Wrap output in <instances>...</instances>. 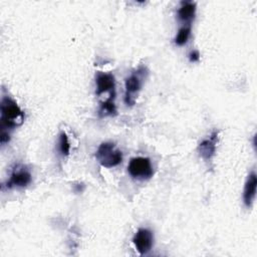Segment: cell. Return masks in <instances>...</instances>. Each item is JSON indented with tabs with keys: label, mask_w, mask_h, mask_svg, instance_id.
Wrapping results in <instances>:
<instances>
[{
	"label": "cell",
	"mask_w": 257,
	"mask_h": 257,
	"mask_svg": "<svg viewBox=\"0 0 257 257\" xmlns=\"http://www.w3.org/2000/svg\"><path fill=\"white\" fill-rule=\"evenodd\" d=\"M256 186H257V177L254 171H252L246 180L244 191H243V201L246 207H251L256 196Z\"/></svg>",
	"instance_id": "obj_9"
},
{
	"label": "cell",
	"mask_w": 257,
	"mask_h": 257,
	"mask_svg": "<svg viewBox=\"0 0 257 257\" xmlns=\"http://www.w3.org/2000/svg\"><path fill=\"white\" fill-rule=\"evenodd\" d=\"M59 151L62 156H68L70 151V144L68 138L64 132H61L59 135Z\"/></svg>",
	"instance_id": "obj_13"
},
{
	"label": "cell",
	"mask_w": 257,
	"mask_h": 257,
	"mask_svg": "<svg viewBox=\"0 0 257 257\" xmlns=\"http://www.w3.org/2000/svg\"><path fill=\"white\" fill-rule=\"evenodd\" d=\"M96 83V95H101L104 92H109L115 96V80L114 76L108 72L98 71L95 75Z\"/></svg>",
	"instance_id": "obj_8"
},
{
	"label": "cell",
	"mask_w": 257,
	"mask_h": 257,
	"mask_svg": "<svg viewBox=\"0 0 257 257\" xmlns=\"http://www.w3.org/2000/svg\"><path fill=\"white\" fill-rule=\"evenodd\" d=\"M148 75V69L145 66H140L133 71L124 81V102L132 106L136 103L139 92L142 89L145 78Z\"/></svg>",
	"instance_id": "obj_2"
},
{
	"label": "cell",
	"mask_w": 257,
	"mask_h": 257,
	"mask_svg": "<svg viewBox=\"0 0 257 257\" xmlns=\"http://www.w3.org/2000/svg\"><path fill=\"white\" fill-rule=\"evenodd\" d=\"M10 140V135L8 134L7 131H1V135H0V142L1 145H5L6 143H8Z\"/></svg>",
	"instance_id": "obj_15"
},
{
	"label": "cell",
	"mask_w": 257,
	"mask_h": 257,
	"mask_svg": "<svg viewBox=\"0 0 257 257\" xmlns=\"http://www.w3.org/2000/svg\"><path fill=\"white\" fill-rule=\"evenodd\" d=\"M133 243L141 255L148 254L154 245V235L147 228H140L133 238Z\"/></svg>",
	"instance_id": "obj_6"
},
{
	"label": "cell",
	"mask_w": 257,
	"mask_h": 257,
	"mask_svg": "<svg viewBox=\"0 0 257 257\" xmlns=\"http://www.w3.org/2000/svg\"><path fill=\"white\" fill-rule=\"evenodd\" d=\"M95 158L104 168H113L122 161V154L111 142H103L97 148Z\"/></svg>",
	"instance_id": "obj_3"
},
{
	"label": "cell",
	"mask_w": 257,
	"mask_h": 257,
	"mask_svg": "<svg viewBox=\"0 0 257 257\" xmlns=\"http://www.w3.org/2000/svg\"><path fill=\"white\" fill-rule=\"evenodd\" d=\"M196 3L193 1H182L180 7L177 11V15L179 20L186 22L187 24H191V21L194 19L196 14Z\"/></svg>",
	"instance_id": "obj_10"
},
{
	"label": "cell",
	"mask_w": 257,
	"mask_h": 257,
	"mask_svg": "<svg viewBox=\"0 0 257 257\" xmlns=\"http://www.w3.org/2000/svg\"><path fill=\"white\" fill-rule=\"evenodd\" d=\"M0 128L7 131L21 125L24 121V112L17 102L10 96H2L0 104Z\"/></svg>",
	"instance_id": "obj_1"
},
{
	"label": "cell",
	"mask_w": 257,
	"mask_h": 257,
	"mask_svg": "<svg viewBox=\"0 0 257 257\" xmlns=\"http://www.w3.org/2000/svg\"><path fill=\"white\" fill-rule=\"evenodd\" d=\"M218 138H219V131H214L210 135L209 138L204 139L198 146V152L200 157L208 162L213 159L216 153V148H217V143H218Z\"/></svg>",
	"instance_id": "obj_7"
},
{
	"label": "cell",
	"mask_w": 257,
	"mask_h": 257,
	"mask_svg": "<svg viewBox=\"0 0 257 257\" xmlns=\"http://www.w3.org/2000/svg\"><path fill=\"white\" fill-rule=\"evenodd\" d=\"M200 52L198 50H192L189 53V59L191 62H197L200 59Z\"/></svg>",
	"instance_id": "obj_14"
},
{
	"label": "cell",
	"mask_w": 257,
	"mask_h": 257,
	"mask_svg": "<svg viewBox=\"0 0 257 257\" xmlns=\"http://www.w3.org/2000/svg\"><path fill=\"white\" fill-rule=\"evenodd\" d=\"M31 174L25 166L15 165L12 169L9 179L5 184H3V186H5L7 189L24 188L31 183Z\"/></svg>",
	"instance_id": "obj_5"
},
{
	"label": "cell",
	"mask_w": 257,
	"mask_h": 257,
	"mask_svg": "<svg viewBox=\"0 0 257 257\" xmlns=\"http://www.w3.org/2000/svg\"><path fill=\"white\" fill-rule=\"evenodd\" d=\"M127 172L136 180L145 181L149 180L154 175L153 166L149 158L135 157L131 159L127 165Z\"/></svg>",
	"instance_id": "obj_4"
},
{
	"label": "cell",
	"mask_w": 257,
	"mask_h": 257,
	"mask_svg": "<svg viewBox=\"0 0 257 257\" xmlns=\"http://www.w3.org/2000/svg\"><path fill=\"white\" fill-rule=\"evenodd\" d=\"M99 116H113L116 114V107L113 102V99H104L102 102H100L99 110H98Z\"/></svg>",
	"instance_id": "obj_11"
},
{
	"label": "cell",
	"mask_w": 257,
	"mask_h": 257,
	"mask_svg": "<svg viewBox=\"0 0 257 257\" xmlns=\"http://www.w3.org/2000/svg\"><path fill=\"white\" fill-rule=\"evenodd\" d=\"M190 35H191V24H185L179 29L174 41L179 46L185 45L188 42Z\"/></svg>",
	"instance_id": "obj_12"
}]
</instances>
